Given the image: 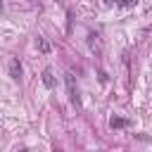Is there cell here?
<instances>
[{"instance_id": "1", "label": "cell", "mask_w": 152, "mask_h": 152, "mask_svg": "<svg viewBox=\"0 0 152 152\" xmlns=\"http://www.w3.org/2000/svg\"><path fill=\"white\" fill-rule=\"evenodd\" d=\"M64 81H66V93H69V100H71V104H81V97H78V88H76V83H74V74L71 71H66L64 74Z\"/></svg>"}, {"instance_id": "2", "label": "cell", "mask_w": 152, "mask_h": 152, "mask_svg": "<svg viewBox=\"0 0 152 152\" xmlns=\"http://www.w3.org/2000/svg\"><path fill=\"white\" fill-rule=\"evenodd\" d=\"M88 48H90V52H93L95 57H102V52H104V45H102V38H100V33H88Z\"/></svg>"}, {"instance_id": "3", "label": "cell", "mask_w": 152, "mask_h": 152, "mask_svg": "<svg viewBox=\"0 0 152 152\" xmlns=\"http://www.w3.org/2000/svg\"><path fill=\"white\" fill-rule=\"evenodd\" d=\"M10 78H12V81H19V78H21V62H19L17 57L10 59Z\"/></svg>"}, {"instance_id": "4", "label": "cell", "mask_w": 152, "mask_h": 152, "mask_svg": "<svg viewBox=\"0 0 152 152\" xmlns=\"http://www.w3.org/2000/svg\"><path fill=\"white\" fill-rule=\"evenodd\" d=\"M43 86H45V88H55V76H52V69H45V71H43Z\"/></svg>"}, {"instance_id": "5", "label": "cell", "mask_w": 152, "mask_h": 152, "mask_svg": "<svg viewBox=\"0 0 152 152\" xmlns=\"http://www.w3.org/2000/svg\"><path fill=\"white\" fill-rule=\"evenodd\" d=\"M109 126H112V128H126V126H128V119H124V116H112V119H109Z\"/></svg>"}, {"instance_id": "6", "label": "cell", "mask_w": 152, "mask_h": 152, "mask_svg": "<svg viewBox=\"0 0 152 152\" xmlns=\"http://www.w3.org/2000/svg\"><path fill=\"white\" fill-rule=\"evenodd\" d=\"M38 50H40L43 55H48V52H50V43H48L45 38H38Z\"/></svg>"}, {"instance_id": "7", "label": "cell", "mask_w": 152, "mask_h": 152, "mask_svg": "<svg viewBox=\"0 0 152 152\" xmlns=\"http://www.w3.org/2000/svg\"><path fill=\"white\" fill-rule=\"evenodd\" d=\"M135 2H138V0H116V5H119V7H124V10H128V7H133Z\"/></svg>"}, {"instance_id": "8", "label": "cell", "mask_w": 152, "mask_h": 152, "mask_svg": "<svg viewBox=\"0 0 152 152\" xmlns=\"http://www.w3.org/2000/svg\"><path fill=\"white\" fill-rule=\"evenodd\" d=\"M104 5H116V0H104Z\"/></svg>"}]
</instances>
